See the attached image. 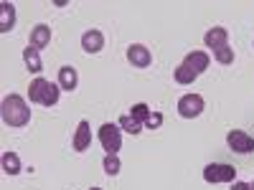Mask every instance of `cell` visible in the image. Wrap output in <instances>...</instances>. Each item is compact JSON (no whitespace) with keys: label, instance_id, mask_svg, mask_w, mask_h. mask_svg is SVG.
Listing matches in <instances>:
<instances>
[{"label":"cell","instance_id":"cell-1","mask_svg":"<svg viewBox=\"0 0 254 190\" xmlns=\"http://www.w3.org/2000/svg\"><path fill=\"white\" fill-rule=\"evenodd\" d=\"M0 117L8 127H26L31 122V107L20 94H8L0 104Z\"/></svg>","mask_w":254,"mask_h":190},{"label":"cell","instance_id":"cell-2","mask_svg":"<svg viewBox=\"0 0 254 190\" xmlns=\"http://www.w3.org/2000/svg\"><path fill=\"white\" fill-rule=\"evenodd\" d=\"M59 96H61V87H59V84H51V81L44 79V76L33 79L31 87H28V99H31V104H41V107H56Z\"/></svg>","mask_w":254,"mask_h":190},{"label":"cell","instance_id":"cell-3","mask_svg":"<svg viewBox=\"0 0 254 190\" xmlns=\"http://www.w3.org/2000/svg\"><path fill=\"white\" fill-rule=\"evenodd\" d=\"M99 142L104 147L107 155H117V150L122 147V130L120 124H112V122H104L99 127Z\"/></svg>","mask_w":254,"mask_h":190},{"label":"cell","instance_id":"cell-4","mask_svg":"<svg viewBox=\"0 0 254 190\" xmlns=\"http://www.w3.org/2000/svg\"><path fill=\"white\" fill-rule=\"evenodd\" d=\"M237 178L234 165H226V162H211L203 167V180L211 185H219V183H231Z\"/></svg>","mask_w":254,"mask_h":190},{"label":"cell","instance_id":"cell-5","mask_svg":"<svg viewBox=\"0 0 254 190\" xmlns=\"http://www.w3.org/2000/svg\"><path fill=\"white\" fill-rule=\"evenodd\" d=\"M203 107H206V101L201 94H183L178 99V114L183 119H196L203 112Z\"/></svg>","mask_w":254,"mask_h":190},{"label":"cell","instance_id":"cell-6","mask_svg":"<svg viewBox=\"0 0 254 190\" xmlns=\"http://www.w3.org/2000/svg\"><path fill=\"white\" fill-rule=\"evenodd\" d=\"M226 144L231 147V152H237V155H249L254 152V137L247 135L244 130H231L226 135Z\"/></svg>","mask_w":254,"mask_h":190},{"label":"cell","instance_id":"cell-7","mask_svg":"<svg viewBox=\"0 0 254 190\" xmlns=\"http://www.w3.org/2000/svg\"><path fill=\"white\" fill-rule=\"evenodd\" d=\"M127 61H130L135 69H147L153 63V53H150V48H145L142 44H132L130 48H127Z\"/></svg>","mask_w":254,"mask_h":190},{"label":"cell","instance_id":"cell-8","mask_svg":"<svg viewBox=\"0 0 254 190\" xmlns=\"http://www.w3.org/2000/svg\"><path fill=\"white\" fill-rule=\"evenodd\" d=\"M203 44H206V48H211V51H219V48L229 46V31L221 28V26L208 28L206 36H203Z\"/></svg>","mask_w":254,"mask_h":190},{"label":"cell","instance_id":"cell-9","mask_svg":"<svg viewBox=\"0 0 254 190\" xmlns=\"http://www.w3.org/2000/svg\"><path fill=\"white\" fill-rule=\"evenodd\" d=\"M81 48L87 53H99L104 48V33L97 31V28H89L81 33Z\"/></svg>","mask_w":254,"mask_h":190},{"label":"cell","instance_id":"cell-10","mask_svg":"<svg viewBox=\"0 0 254 190\" xmlns=\"http://www.w3.org/2000/svg\"><path fill=\"white\" fill-rule=\"evenodd\" d=\"M74 150L76 152H84V150H89V144H92V127L87 119H81L76 124V132H74Z\"/></svg>","mask_w":254,"mask_h":190},{"label":"cell","instance_id":"cell-11","mask_svg":"<svg viewBox=\"0 0 254 190\" xmlns=\"http://www.w3.org/2000/svg\"><path fill=\"white\" fill-rule=\"evenodd\" d=\"M183 63L188 69H193L198 76L211 66V56L206 53V51H190V53H186V58H183Z\"/></svg>","mask_w":254,"mask_h":190},{"label":"cell","instance_id":"cell-12","mask_svg":"<svg viewBox=\"0 0 254 190\" xmlns=\"http://www.w3.org/2000/svg\"><path fill=\"white\" fill-rule=\"evenodd\" d=\"M51 44V28L46 26V23H38L33 31H31V41H28V46H33L36 51H41V48H46Z\"/></svg>","mask_w":254,"mask_h":190},{"label":"cell","instance_id":"cell-13","mask_svg":"<svg viewBox=\"0 0 254 190\" xmlns=\"http://www.w3.org/2000/svg\"><path fill=\"white\" fill-rule=\"evenodd\" d=\"M76 84H79V74H76L74 66H61L59 69V87H61V92H74Z\"/></svg>","mask_w":254,"mask_h":190},{"label":"cell","instance_id":"cell-14","mask_svg":"<svg viewBox=\"0 0 254 190\" xmlns=\"http://www.w3.org/2000/svg\"><path fill=\"white\" fill-rule=\"evenodd\" d=\"M13 26H15V5L3 0V3H0V33L13 31Z\"/></svg>","mask_w":254,"mask_h":190},{"label":"cell","instance_id":"cell-15","mask_svg":"<svg viewBox=\"0 0 254 190\" xmlns=\"http://www.w3.org/2000/svg\"><path fill=\"white\" fill-rule=\"evenodd\" d=\"M23 61H26V69L31 74H41L44 71V61H41V51H36L33 46L23 48Z\"/></svg>","mask_w":254,"mask_h":190},{"label":"cell","instance_id":"cell-16","mask_svg":"<svg viewBox=\"0 0 254 190\" xmlns=\"http://www.w3.org/2000/svg\"><path fill=\"white\" fill-rule=\"evenodd\" d=\"M0 162H3V173L5 175H18L20 170H23V167H20V157L15 152H3Z\"/></svg>","mask_w":254,"mask_h":190},{"label":"cell","instance_id":"cell-17","mask_svg":"<svg viewBox=\"0 0 254 190\" xmlns=\"http://www.w3.org/2000/svg\"><path fill=\"white\" fill-rule=\"evenodd\" d=\"M117 124H120V130H122V132H127V135H140V132L145 130L142 122H137V119H135V117H130V114H122Z\"/></svg>","mask_w":254,"mask_h":190},{"label":"cell","instance_id":"cell-18","mask_svg":"<svg viewBox=\"0 0 254 190\" xmlns=\"http://www.w3.org/2000/svg\"><path fill=\"white\" fill-rule=\"evenodd\" d=\"M196 79H198V74L193 69H188L186 63H181V66L176 69V81L181 84V87H188V84H193Z\"/></svg>","mask_w":254,"mask_h":190},{"label":"cell","instance_id":"cell-19","mask_svg":"<svg viewBox=\"0 0 254 190\" xmlns=\"http://www.w3.org/2000/svg\"><path fill=\"white\" fill-rule=\"evenodd\" d=\"M150 114H153V109L147 107L145 101H140V104H132V109H130V117H135L137 122H142V127H145V122L150 119Z\"/></svg>","mask_w":254,"mask_h":190},{"label":"cell","instance_id":"cell-20","mask_svg":"<svg viewBox=\"0 0 254 190\" xmlns=\"http://www.w3.org/2000/svg\"><path fill=\"white\" fill-rule=\"evenodd\" d=\"M104 173H107L110 178H115V175H120V167H122V162H120V157L117 155H104Z\"/></svg>","mask_w":254,"mask_h":190},{"label":"cell","instance_id":"cell-21","mask_svg":"<svg viewBox=\"0 0 254 190\" xmlns=\"http://www.w3.org/2000/svg\"><path fill=\"white\" fill-rule=\"evenodd\" d=\"M214 58H216L219 63H224V66H229V63H234V48H231V46H224V48L214 51Z\"/></svg>","mask_w":254,"mask_h":190},{"label":"cell","instance_id":"cell-22","mask_svg":"<svg viewBox=\"0 0 254 190\" xmlns=\"http://www.w3.org/2000/svg\"><path fill=\"white\" fill-rule=\"evenodd\" d=\"M160 124H163V114H160V112H153L150 119L145 122V130H158Z\"/></svg>","mask_w":254,"mask_h":190},{"label":"cell","instance_id":"cell-23","mask_svg":"<svg viewBox=\"0 0 254 190\" xmlns=\"http://www.w3.org/2000/svg\"><path fill=\"white\" fill-rule=\"evenodd\" d=\"M231 190H249V183H242V180H234Z\"/></svg>","mask_w":254,"mask_h":190},{"label":"cell","instance_id":"cell-24","mask_svg":"<svg viewBox=\"0 0 254 190\" xmlns=\"http://www.w3.org/2000/svg\"><path fill=\"white\" fill-rule=\"evenodd\" d=\"M249 190H254V183H249Z\"/></svg>","mask_w":254,"mask_h":190},{"label":"cell","instance_id":"cell-25","mask_svg":"<svg viewBox=\"0 0 254 190\" xmlns=\"http://www.w3.org/2000/svg\"><path fill=\"white\" fill-rule=\"evenodd\" d=\"M92 190H102V188H92Z\"/></svg>","mask_w":254,"mask_h":190}]
</instances>
